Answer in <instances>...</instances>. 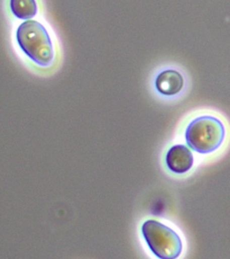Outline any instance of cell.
I'll return each mask as SVG.
<instances>
[{
	"instance_id": "obj_1",
	"label": "cell",
	"mask_w": 230,
	"mask_h": 259,
	"mask_svg": "<svg viewBox=\"0 0 230 259\" xmlns=\"http://www.w3.org/2000/svg\"><path fill=\"white\" fill-rule=\"evenodd\" d=\"M13 47L24 68L37 77H52L63 66L62 39L45 16L17 23Z\"/></svg>"
},
{
	"instance_id": "obj_2",
	"label": "cell",
	"mask_w": 230,
	"mask_h": 259,
	"mask_svg": "<svg viewBox=\"0 0 230 259\" xmlns=\"http://www.w3.org/2000/svg\"><path fill=\"white\" fill-rule=\"evenodd\" d=\"M177 132L186 146L202 156L217 152L227 136L224 123L209 113L190 114L180 122Z\"/></svg>"
},
{
	"instance_id": "obj_3",
	"label": "cell",
	"mask_w": 230,
	"mask_h": 259,
	"mask_svg": "<svg viewBox=\"0 0 230 259\" xmlns=\"http://www.w3.org/2000/svg\"><path fill=\"white\" fill-rule=\"evenodd\" d=\"M190 77L181 63L164 61L155 66L148 76V87L155 97L173 103L181 99L189 89Z\"/></svg>"
},
{
	"instance_id": "obj_4",
	"label": "cell",
	"mask_w": 230,
	"mask_h": 259,
	"mask_svg": "<svg viewBox=\"0 0 230 259\" xmlns=\"http://www.w3.org/2000/svg\"><path fill=\"white\" fill-rule=\"evenodd\" d=\"M142 235L148 248L158 259H178L183 245L180 236L171 227L157 220L142 224Z\"/></svg>"
},
{
	"instance_id": "obj_5",
	"label": "cell",
	"mask_w": 230,
	"mask_h": 259,
	"mask_svg": "<svg viewBox=\"0 0 230 259\" xmlns=\"http://www.w3.org/2000/svg\"><path fill=\"white\" fill-rule=\"evenodd\" d=\"M163 162L165 168L174 175L181 176L188 174L194 166L196 158L193 151L184 143H173L164 152Z\"/></svg>"
},
{
	"instance_id": "obj_6",
	"label": "cell",
	"mask_w": 230,
	"mask_h": 259,
	"mask_svg": "<svg viewBox=\"0 0 230 259\" xmlns=\"http://www.w3.org/2000/svg\"><path fill=\"white\" fill-rule=\"evenodd\" d=\"M8 11L17 23L45 16L43 4L39 0H8Z\"/></svg>"
}]
</instances>
